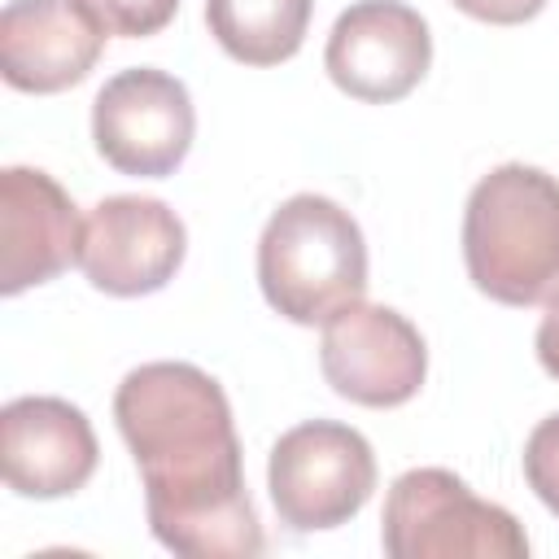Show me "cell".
<instances>
[{
	"label": "cell",
	"instance_id": "cell-1",
	"mask_svg": "<svg viewBox=\"0 0 559 559\" xmlns=\"http://www.w3.org/2000/svg\"><path fill=\"white\" fill-rule=\"evenodd\" d=\"M114 424L140 467L153 537L183 559L262 555V520L223 384L192 362H144L114 393Z\"/></svg>",
	"mask_w": 559,
	"mask_h": 559
},
{
	"label": "cell",
	"instance_id": "cell-2",
	"mask_svg": "<svg viewBox=\"0 0 559 559\" xmlns=\"http://www.w3.org/2000/svg\"><path fill=\"white\" fill-rule=\"evenodd\" d=\"M463 262L498 306H537L559 288V179L507 162L476 179L463 205Z\"/></svg>",
	"mask_w": 559,
	"mask_h": 559
},
{
	"label": "cell",
	"instance_id": "cell-3",
	"mask_svg": "<svg viewBox=\"0 0 559 559\" xmlns=\"http://www.w3.org/2000/svg\"><path fill=\"white\" fill-rule=\"evenodd\" d=\"M258 284L275 314L314 328L367 293V240L358 218L319 192L280 201L258 236Z\"/></svg>",
	"mask_w": 559,
	"mask_h": 559
},
{
	"label": "cell",
	"instance_id": "cell-4",
	"mask_svg": "<svg viewBox=\"0 0 559 559\" xmlns=\"http://www.w3.org/2000/svg\"><path fill=\"white\" fill-rule=\"evenodd\" d=\"M380 546L389 559H528L520 520L445 467H411L389 485Z\"/></svg>",
	"mask_w": 559,
	"mask_h": 559
},
{
	"label": "cell",
	"instance_id": "cell-5",
	"mask_svg": "<svg viewBox=\"0 0 559 559\" xmlns=\"http://www.w3.org/2000/svg\"><path fill=\"white\" fill-rule=\"evenodd\" d=\"M371 441L336 419H306L288 428L266 459V489L280 524L293 533H323L349 524L376 489Z\"/></svg>",
	"mask_w": 559,
	"mask_h": 559
},
{
	"label": "cell",
	"instance_id": "cell-6",
	"mask_svg": "<svg viewBox=\"0 0 559 559\" xmlns=\"http://www.w3.org/2000/svg\"><path fill=\"white\" fill-rule=\"evenodd\" d=\"M197 135L188 87L153 66H131L105 79L92 100V144L118 175L166 179L183 166Z\"/></svg>",
	"mask_w": 559,
	"mask_h": 559
},
{
	"label": "cell",
	"instance_id": "cell-7",
	"mask_svg": "<svg viewBox=\"0 0 559 559\" xmlns=\"http://www.w3.org/2000/svg\"><path fill=\"white\" fill-rule=\"evenodd\" d=\"M319 367L336 397L371 411H393L424 389L428 345L419 328L393 306L354 301L323 323Z\"/></svg>",
	"mask_w": 559,
	"mask_h": 559
},
{
	"label": "cell",
	"instance_id": "cell-8",
	"mask_svg": "<svg viewBox=\"0 0 559 559\" xmlns=\"http://www.w3.org/2000/svg\"><path fill=\"white\" fill-rule=\"evenodd\" d=\"M183 253L188 227L157 197H100L83 218L79 266L96 293L148 297L175 280Z\"/></svg>",
	"mask_w": 559,
	"mask_h": 559
},
{
	"label": "cell",
	"instance_id": "cell-9",
	"mask_svg": "<svg viewBox=\"0 0 559 559\" xmlns=\"http://www.w3.org/2000/svg\"><path fill=\"white\" fill-rule=\"evenodd\" d=\"M428 66V22L402 0H358L328 31L323 70L354 100L393 105L424 83Z\"/></svg>",
	"mask_w": 559,
	"mask_h": 559
},
{
	"label": "cell",
	"instance_id": "cell-10",
	"mask_svg": "<svg viewBox=\"0 0 559 559\" xmlns=\"http://www.w3.org/2000/svg\"><path fill=\"white\" fill-rule=\"evenodd\" d=\"M100 463L87 415L66 397H13L0 411V472L17 498H70Z\"/></svg>",
	"mask_w": 559,
	"mask_h": 559
},
{
	"label": "cell",
	"instance_id": "cell-11",
	"mask_svg": "<svg viewBox=\"0 0 559 559\" xmlns=\"http://www.w3.org/2000/svg\"><path fill=\"white\" fill-rule=\"evenodd\" d=\"M83 223L70 192L39 166L0 170V293L17 297L79 262Z\"/></svg>",
	"mask_w": 559,
	"mask_h": 559
},
{
	"label": "cell",
	"instance_id": "cell-12",
	"mask_svg": "<svg viewBox=\"0 0 559 559\" xmlns=\"http://www.w3.org/2000/svg\"><path fill=\"white\" fill-rule=\"evenodd\" d=\"M105 39L79 0H9L0 13V74L13 92H66L96 70Z\"/></svg>",
	"mask_w": 559,
	"mask_h": 559
},
{
	"label": "cell",
	"instance_id": "cell-13",
	"mask_svg": "<svg viewBox=\"0 0 559 559\" xmlns=\"http://www.w3.org/2000/svg\"><path fill=\"white\" fill-rule=\"evenodd\" d=\"M314 0H205L214 44L240 66H280L297 57Z\"/></svg>",
	"mask_w": 559,
	"mask_h": 559
},
{
	"label": "cell",
	"instance_id": "cell-14",
	"mask_svg": "<svg viewBox=\"0 0 559 559\" xmlns=\"http://www.w3.org/2000/svg\"><path fill=\"white\" fill-rule=\"evenodd\" d=\"M92 22L105 35L118 39H148L157 31L170 26V17L179 13V0H79Z\"/></svg>",
	"mask_w": 559,
	"mask_h": 559
},
{
	"label": "cell",
	"instance_id": "cell-15",
	"mask_svg": "<svg viewBox=\"0 0 559 559\" xmlns=\"http://www.w3.org/2000/svg\"><path fill=\"white\" fill-rule=\"evenodd\" d=\"M524 480L546 511L559 515V411L546 415L524 441Z\"/></svg>",
	"mask_w": 559,
	"mask_h": 559
},
{
	"label": "cell",
	"instance_id": "cell-16",
	"mask_svg": "<svg viewBox=\"0 0 559 559\" xmlns=\"http://www.w3.org/2000/svg\"><path fill=\"white\" fill-rule=\"evenodd\" d=\"M450 4L476 22H489V26H520L546 9V0H450Z\"/></svg>",
	"mask_w": 559,
	"mask_h": 559
},
{
	"label": "cell",
	"instance_id": "cell-17",
	"mask_svg": "<svg viewBox=\"0 0 559 559\" xmlns=\"http://www.w3.org/2000/svg\"><path fill=\"white\" fill-rule=\"evenodd\" d=\"M533 349H537V362H542V371L559 380V288L546 297V314H542V323H537Z\"/></svg>",
	"mask_w": 559,
	"mask_h": 559
}]
</instances>
